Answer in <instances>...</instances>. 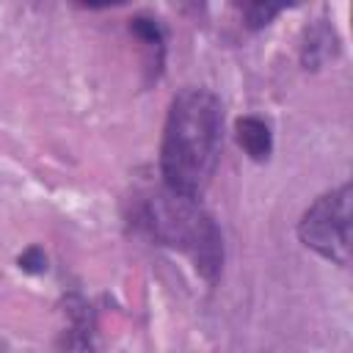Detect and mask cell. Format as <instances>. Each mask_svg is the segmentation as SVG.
I'll use <instances>...</instances> for the list:
<instances>
[{"label":"cell","mask_w":353,"mask_h":353,"mask_svg":"<svg viewBox=\"0 0 353 353\" xmlns=\"http://www.w3.org/2000/svg\"><path fill=\"white\" fill-rule=\"evenodd\" d=\"M223 146V108L207 88H185L171 99L163 143L160 174L174 193L199 199L210 185Z\"/></svg>","instance_id":"cell-1"},{"label":"cell","mask_w":353,"mask_h":353,"mask_svg":"<svg viewBox=\"0 0 353 353\" xmlns=\"http://www.w3.org/2000/svg\"><path fill=\"white\" fill-rule=\"evenodd\" d=\"M135 223L157 243L179 248L193 268L212 284L223 268V237L215 221L204 212L199 199L168 190L165 185L149 193L135 207Z\"/></svg>","instance_id":"cell-2"},{"label":"cell","mask_w":353,"mask_h":353,"mask_svg":"<svg viewBox=\"0 0 353 353\" xmlns=\"http://www.w3.org/2000/svg\"><path fill=\"white\" fill-rule=\"evenodd\" d=\"M298 237L323 259L345 268L350 262V185L314 199L298 221Z\"/></svg>","instance_id":"cell-3"},{"label":"cell","mask_w":353,"mask_h":353,"mask_svg":"<svg viewBox=\"0 0 353 353\" xmlns=\"http://www.w3.org/2000/svg\"><path fill=\"white\" fill-rule=\"evenodd\" d=\"M58 353H99L97 320L80 295L66 298V328L58 336Z\"/></svg>","instance_id":"cell-4"},{"label":"cell","mask_w":353,"mask_h":353,"mask_svg":"<svg viewBox=\"0 0 353 353\" xmlns=\"http://www.w3.org/2000/svg\"><path fill=\"white\" fill-rule=\"evenodd\" d=\"M130 33L143 44L146 50V69H149V80H157L163 72V58H165V36H163V25L157 19L149 17H135L130 19Z\"/></svg>","instance_id":"cell-5"},{"label":"cell","mask_w":353,"mask_h":353,"mask_svg":"<svg viewBox=\"0 0 353 353\" xmlns=\"http://www.w3.org/2000/svg\"><path fill=\"white\" fill-rule=\"evenodd\" d=\"M339 39L334 33V25H328L325 19H317L312 28H306V36H303V47H301V58H303V66L306 69H320L328 58L336 55V47Z\"/></svg>","instance_id":"cell-6"},{"label":"cell","mask_w":353,"mask_h":353,"mask_svg":"<svg viewBox=\"0 0 353 353\" xmlns=\"http://www.w3.org/2000/svg\"><path fill=\"white\" fill-rule=\"evenodd\" d=\"M237 130V143L245 149V154L256 163H265L273 152V135H270V127L259 119V116H243L237 119L234 124Z\"/></svg>","instance_id":"cell-7"},{"label":"cell","mask_w":353,"mask_h":353,"mask_svg":"<svg viewBox=\"0 0 353 353\" xmlns=\"http://www.w3.org/2000/svg\"><path fill=\"white\" fill-rule=\"evenodd\" d=\"M279 11H281V6H270V3H248V6L243 8V14H245V25H248L251 30L265 28Z\"/></svg>","instance_id":"cell-8"},{"label":"cell","mask_w":353,"mask_h":353,"mask_svg":"<svg viewBox=\"0 0 353 353\" xmlns=\"http://www.w3.org/2000/svg\"><path fill=\"white\" fill-rule=\"evenodd\" d=\"M19 268L25 270V273H44L47 270V256H44V251L41 248H28L22 256H19Z\"/></svg>","instance_id":"cell-9"}]
</instances>
